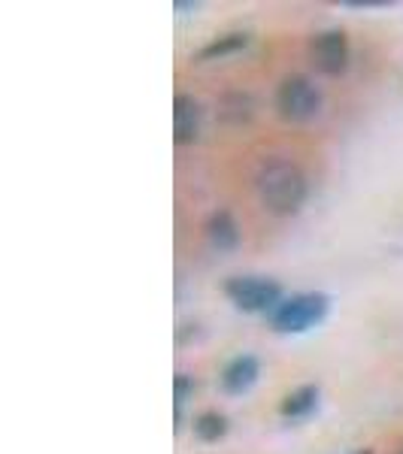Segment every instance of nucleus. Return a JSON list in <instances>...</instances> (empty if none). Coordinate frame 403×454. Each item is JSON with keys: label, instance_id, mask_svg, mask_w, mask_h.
<instances>
[{"label": "nucleus", "instance_id": "14", "mask_svg": "<svg viewBox=\"0 0 403 454\" xmlns=\"http://www.w3.org/2000/svg\"><path fill=\"white\" fill-rule=\"evenodd\" d=\"M352 454H373L370 449H364V451H352Z\"/></svg>", "mask_w": 403, "mask_h": 454}, {"label": "nucleus", "instance_id": "4", "mask_svg": "<svg viewBox=\"0 0 403 454\" xmlns=\"http://www.w3.org/2000/svg\"><path fill=\"white\" fill-rule=\"evenodd\" d=\"M276 109L285 121H312L321 113V88L304 73H291L276 88Z\"/></svg>", "mask_w": 403, "mask_h": 454}, {"label": "nucleus", "instance_id": "3", "mask_svg": "<svg viewBox=\"0 0 403 454\" xmlns=\"http://www.w3.org/2000/svg\"><path fill=\"white\" fill-rule=\"evenodd\" d=\"M225 294L240 312L270 315L282 303V285L267 276H231L225 282Z\"/></svg>", "mask_w": 403, "mask_h": 454}, {"label": "nucleus", "instance_id": "11", "mask_svg": "<svg viewBox=\"0 0 403 454\" xmlns=\"http://www.w3.org/2000/svg\"><path fill=\"white\" fill-rule=\"evenodd\" d=\"M192 430L201 442H218V439H225V434H228V419L222 412H212L209 409V412H201L192 421Z\"/></svg>", "mask_w": 403, "mask_h": 454}, {"label": "nucleus", "instance_id": "2", "mask_svg": "<svg viewBox=\"0 0 403 454\" xmlns=\"http://www.w3.org/2000/svg\"><path fill=\"white\" fill-rule=\"evenodd\" d=\"M331 312V297L325 291H300V294L285 297L273 312H270V327L276 333L297 336L312 327H319Z\"/></svg>", "mask_w": 403, "mask_h": 454}, {"label": "nucleus", "instance_id": "12", "mask_svg": "<svg viewBox=\"0 0 403 454\" xmlns=\"http://www.w3.org/2000/svg\"><path fill=\"white\" fill-rule=\"evenodd\" d=\"M192 394H194V382L186 376V372H179V376L173 379V419H176V430H179L182 412H186V403L192 400Z\"/></svg>", "mask_w": 403, "mask_h": 454}, {"label": "nucleus", "instance_id": "7", "mask_svg": "<svg viewBox=\"0 0 403 454\" xmlns=\"http://www.w3.org/2000/svg\"><path fill=\"white\" fill-rule=\"evenodd\" d=\"M261 376V364L255 355H237L225 364L222 370V391L231 394V397H240V394L252 391V385L258 382Z\"/></svg>", "mask_w": 403, "mask_h": 454}, {"label": "nucleus", "instance_id": "9", "mask_svg": "<svg viewBox=\"0 0 403 454\" xmlns=\"http://www.w3.org/2000/svg\"><path fill=\"white\" fill-rule=\"evenodd\" d=\"M319 397H321L319 385H300V387H295V391H291L288 397L282 400V406H280L282 419H288V421L310 419V415L319 409Z\"/></svg>", "mask_w": 403, "mask_h": 454}, {"label": "nucleus", "instance_id": "6", "mask_svg": "<svg viewBox=\"0 0 403 454\" xmlns=\"http://www.w3.org/2000/svg\"><path fill=\"white\" fill-rule=\"evenodd\" d=\"M203 109L192 94H176L173 98V140L176 145H192L201 137Z\"/></svg>", "mask_w": 403, "mask_h": 454}, {"label": "nucleus", "instance_id": "10", "mask_svg": "<svg viewBox=\"0 0 403 454\" xmlns=\"http://www.w3.org/2000/svg\"><path fill=\"white\" fill-rule=\"evenodd\" d=\"M246 46H249V34H240V31L222 34V36H216V40L207 43V46L197 52V61H225V58L243 52Z\"/></svg>", "mask_w": 403, "mask_h": 454}, {"label": "nucleus", "instance_id": "13", "mask_svg": "<svg viewBox=\"0 0 403 454\" xmlns=\"http://www.w3.org/2000/svg\"><path fill=\"white\" fill-rule=\"evenodd\" d=\"M349 10H385L391 6V0H346Z\"/></svg>", "mask_w": 403, "mask_h": 454}, {"label": "nucleus", "instance_id": "5", "mask_svg": "<svg viewBox=\"0 0 403 454\" xmlns=\"http://www.w3.org/2000/svg\"><path fill=\"white\" fill-rule=\"evenodd\" d=\"M310 58L316 64L319 73L325 76H343L349 70V58H352V49H349V36L343 31H321L310 40Z\"/></svg>", "mask_w": 403, "mask_h": 454}, {"label": "nucleus", "instance_id": "15", "mask_svg": "<svg viewBox=\"0 0 403 454\" xmlns=\"http://www.w3.org/2000/svg\"><path fill=\"white\" fill-rule=\"evenodd\" d=\"M398 454H403V449H400V451H398Z\"/></svg>", "mask_w": 403, "mask_h": 454}, {"label": "nucleus", "instance_id": "1", "mask_svg": "<svg viewBox=\"0 0 403 454\" xmlns=\"http://www.w3.org/2000/svg\"><path fill=\"white\" fill-rule=\"evenodd\" d=\"M255 194L270 215H295L306 203L310 182L304 170L288 158H267L255 173Z\"/></svg>", "mask_w": 403, "mask_h": 454}, {"label": "nucleus", "instance_id": "8", "mask_svg": "<svg viewBox=\"0 0 403 454\" xmlns=\"http://www.w3.org/2000/svg\"><path fill=\"white\" fill-rule=\"evenodd\" d=\"M207 239H209L212 248H218V252H231V248H237L240 246L237 218H233L228 209L212 212L209 222H207Z\"/></svg>", "mask_w": 403, "mask_h": 454}]
</instances>
